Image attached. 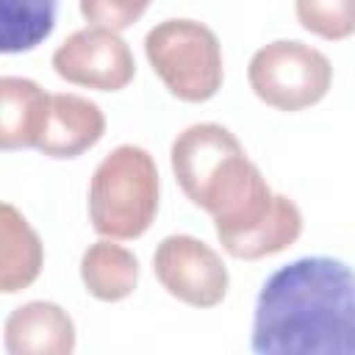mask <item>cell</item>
<instances>
[{
	"label": "cell",
	"instance_id": "2",
	"mask_svg": "<svg viewBox=\"0 0 355 355\" xmlns=\"http://www.w3.org/2000/svg\"><path fill=\"white\" fill-rule=\"evenodd\" d=\"M169 164L183 194L208 211L214 222L236 216L272 189L236 133L216 122H197L180 130L172 141Z\"/></svg>",
	"mask_w": 355,
	"mask_h": 355
},
{
	"label": "cell",
	"instance_id": "9",
	"mask_svg": "<svg viewBox=\"0 0 355 355\" xmlns=\"http://www.w3.org/2000/svg\"><path fill=\"white\" fill-rule=\"evenodd\" d=\"M105 133V114L103 108L72 92L50 94L47 119L39 136L36 150L47 158H78L86 150H92Z\"/></svg>",
	"mask_w": 355,
	"mask_h": 355
},
{
	"label": "cell",
	"instance_id": "13",
	"mask_svg": "<svg viewBox=\"0 0 355 355\" xmlns=\"http://www.w3.org/2000/svg\"><path fill=\"white\" fill-rule=\"evenodd\" d=\"M80 280L94 300L122 302L139 286V258L116 239H100L80 255Z\"/></svg>",
	"mask_w": 355,
	"mask_h": 355
},
{
	"label": "cell",
	"instance_id": "5",
	"mask_svg": "<svg viewBox=\"0 0 355 355\" xmlns=\"http://www.w3.org/2000/svg\"><path fill=\"white\" fill-rule=\"evenodd\" d=\"M247 80L261 103L294 114L324 100L333 86V64L305 42L275 39L252 53Z\"/></svg>",
	"mask_w": 355,
	"mask_h": 355
},
{
	"label": "cell",
	"instance_id": "6",
	"mask_svg": "<svg viewBox=\"0 0 355 355\" xmlns=\"http://www.w3.org/2000/svg\"><path fill=\"white\" fill-rule=\"evenodd\" d=\"M153 272L164 291L191 308H214L225 300L230 275L222 255L197 236H166L153 252Z\"/></svg>",
	"mask_w": 355,
	"mask_h": 355
},
{
	"label": "cell",
	"instance_id": "7",
	"mask_svg": "<svg viewBox=\"0 0 355 355\" xmlns=\"http://www.w3.org/2000/svg\"><path fill=\"white\" fill-rule=\"evenodd\" d=\"M53 69L61 80L94 92H119L136 75V61L119 31L86 25L72 31L53 53Z\"/></svg>",
	"mask_w": 355,
	"mask_h": 355
},
{
	"label": "cell",
	"instance_id": "8",
	"mask_svg": "<svg viewBox=\"0 0 355 355\" xmlns=\"http://www.w3.org/2000/svg\"><path fill=\"white\" fill-rule=\"evenodd\" d=\"M214 230L227 255L239 261H258L288 250L300 239L302 211L291 197L272 191L255 208H250L239 219L214 225Z\"/></svg>",
	"mask_w": 355,
	"mask_h": 355
},
{
	"label": "cell",
	"instance_id": "3",
	"mask_svg": "<svg viewBox=\"0 0 355 355\" xmlns=\"http://www.w3.org/2000/svg\"><path fill=\"white\" fill-rule=\"evenodd\" d=\"M161 200L155 158L139 144L114 147L89 180V222L103 239L130 241L150 230Z\"/></svg>",
	"mask_w": 355,
	"mask_h": 355
},
{
	"label": "cell",
	"instance_id": "16",
	"mask_svg": "<svg viewBox=\"0 0 355 355\" xmlns=\"http://www.w3.org/2000/svg\"><path fill=\"white\" fill-rule=\"evenodd\" d=\"M153 0H78L80 14L92 25H103L111 31H125L147 11Z\"/></svg>",
	"mask_w": 355,
	"mask_h": 355
},
{
	"label": "cell",
	"instance_id": "11",
	"mask_svg": "<svg viewBox=\"0 0 355 355\" xmlns=\"http://www.w3.org/2000/svg\"><path fill=\"white\" fill-rule=\"evenodd\" d=\"M50 108V92L19 75L0 78V147L22 150L39 144Z\"/></svg>",
	"mask_w": 355,
	"mask_h": 355
},
{
	"label": "cell",
	"instance_id": "4",
	"mask_svg": "<svg viewBox=\"0 0 355 355\" xmlns=\"http://www.w3.org/2000/svg\"><path fill=\"white\" fill-rule=\"evenodd\" d=\"M144 55L169 94L183 103H205L222 89V44L205 22L175 17L153 25L144 36Z\"/></svg>",
	"mask_w": 355,
	"mask_h": 355
},
{
	"label": "cell",
	"instance_id": "1",
	"mask_svg": "<svg viewBox=\"0 0 355 355\" xmlns=\"http://www.w3.org/2000/svg\"><path fill=\"white\" fill-rule=\"evenodd\" d=\"M250 347L258 355H355V269L308 255L272 272L255 300Z\"/></svg>",
	"mask_w": 355,
	"mask_h": 355
},
{
	"label": "cell",
	"instance_id": "12",
	"mask_svg": "<svg viewBox=\"0 0 355 355\" xmlns=\"http://www.w3.org/2000/svg\"><path fill=\"white\" fill-rule=\"evenodd\" d=\"M44 266V247L31 222L11 205H0V291L17 294L36 283Z\"/></svg>",
	"mask_w": 355,
	"mask_h": 355
},
{
	"label": "cell",
	"instance_id": "15",
	"mask_svg": "<svg viewBox=\"0 0 355 355\" xmlns=\"http://www.w3.org/2000/svg\"><path fill=\"white\" fill-rule=\"evenodd\" d=\"M297 22L327 42H341L355 33V0H294Z\"/></svg>",
	"mask_w": 355,
	"mask_h": 355
},
{
	"label": "cell",
	"instance_id": "14",
	"mask_svg": "<svg viewBox=\"0 0 355 355\" xmlns=\"http://www.w3.org/2000/svg\"><path fill=\"white\" fill-rule=\"evenodd\" d=\"M58 0H0V50L28 53L39 47L55 28Z\"/></svg>",
	"mask_w": 355,
	"mask_h": 355
},
{
	"label": "cell",
	"instance_id": "10",
	"mask_svg": "<svg viewBox=\"0 0 355 355\" xmlns=\"http://www.w3.org/2000/svg\"><path fill=\"white\" fill-rule=\"evenodd\" d=\"M3 344L11 355H69L75 322L58 302L31 300L6 316Z\"/></svg>",
	"mask_w": 355,
	"mask_h": 355
}]
</instances>
